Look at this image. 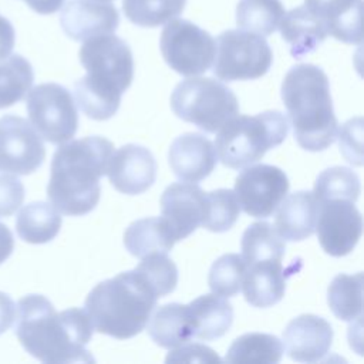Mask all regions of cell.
Masks as SVG:
<instances>
[{
	"instance_id": "36",
	"label": "cell",
	"mask_w": 364,
	"mask_h": 364,
	"mask_svg": "<svg viewBox=\"0 0 364 364\" xmlns=\"http://www.w3.org/2000/svg\"><path fill=\"white\" fill-rule=\"evenodd\" d=\"M135 270L142 274L158 297L172 293L178 284L176 264L166 253H152L142 257Z\"/></svg>"
},
{
	"instance_id": "40",
	"label": "cell",
	"mask_w": 364,
	"mask_h": 364,
	"mask_svg": "<svg viewBox=\"0 0 364 364\" xmlns=\"http://www.w3.org/2000/svg\"><path fill=\"white\" fill-rule=\"evenodd\" d=\"M17 314V304L11 300V297L3 291H0V334L7 331Z\"/></svg>"
},
{
	"instance_id": "16",
	"label": "cell",
	"mask_w": 364,
	"mask_h": 364,
	"mask_svg": "<svg viewBox=\"0 0 364 364\" xmlns=\"http://www.w3.org/2000/svg\"><path fill=\"white\" fill-rule=\"evenodd\" d=\"M331 343L330 323L316 314H301L283 330V348L297 363L321 361L328 354Z\"/></svg>"
},
{
	"instance_id": "14",
	"label": "cell",
	"mask_w": 364,
	"mask_h": 364,
	"mask_svg": "<svg viewBox=\"0 0 364 364\" xmlns=\"http://www.w3.org/2000/svg\"><path fill=\"white\" fill-rule=\"evenodd\" d=\"M105 173L118 192L139 195L154 185L156 161L148 148L127 144L115 152L112 151Z\"/></svg>"
},
{
	"instance_id": "10",
	"label": "cell",
	"mask_w": 364,
	"mask_h": 364,
	"mask_svg": "<svg viewBox=\"0 0 364 364\" xmlns=\"http://www.w3.org/2000/svg\"><path fill=\"white\" fill-rule=\"evenodd\" d=\"M159 47L165 63L185 77L206 73L212 67L216 53L215 38L183 18L168 21L161 33Z\"/></svg>"
},
{
	"instance_id": "2",
	"label": "cell",
	"mask_w": 364,
	"mask_h": 364,
	"mask_svg": "<svg viewBox=\"0 0 364 364\" xmlns=\"http://www.w3.org/2000/svg\"><path fill=\"white\" fill-rule=\"evenodd\" d=\"M112 151V142L98 135L64 142L51 161L50 203L63 215L90 213L100 200V178L107 172Z\"/></svg>"
},
{
	"instance_id": "31",
	"label": "cell",
	"mask_w": 364,
	"mask_h": 364,
	"mask_svg": "<svg viewBox=\"0 0 364 364\" xmlns=\"http://www.w3.org/2000/svg\"><path fill=\"white\" fill-rule=\"evenodd\" d=\"M31 64L21 55H7L0 61V108H7L26 97L33 85Z\"/></svg>"
},
{
	"instance_id": "8",
	"label": "cell",
	"mask_w": 364,
	"mask_h": 364,
	"mask_svg": "<svg viewBox=\"0 0 364 364\" xmlns=\"http://www.w3.org/2000/svg\"><path fill=\"white\" fill-rule=\"evenodd\" d=\"M213 74L223 81L256 80L263 77L273 61L267 41L245 30H226L218 36Z\"/></svg>"
},
{
	"instance_id": "11",
	"label": "cell",
	"mask_w": 364,
	"mask_h": 364,
	"mask_svg": "<svg viewBox=\"0 0 364 364\" xmlns=\"http://www.w3.org/2000/svg\"><path fill=\"white\" fill-rule=\"evenodd\" d=\"M290 182L284 171L274 165L246 166L235 179V195L240 209L252 218L266 219L287 195Z\"/></svg>"
},
{
	"instance_id": "20",
	"label": "cell",
	"mask_w": 364,
	"mask_h": 364,
	"mask_svg": "<svg viewBox=\"0 0 364 364\" xmlns=\"http://www.w3.org/2000/svg\"><path fill=\"white\" fill-rule=\"evenodd\" d=\"M276 209L273 226L283 240L300 242L314 233L318 202L313 192H293L284 196Z\"/></svg>"
},
{
	"instance_id": "12",
	"label": "cell",
	"mask_w": 364,
	"mask_h": 364,
	"mask_svg": "<svg viewBox=\"0 0 364 364\" xmlns=\"http://www.w3.org/2000/svg\"><path fill=\"white\" fill-rule=\"evenodd\" d=\"M46 158V148L34 127L17 115L0 118V172L28 175Z\"/></svg>"
},
{
	"instance_id": "21",
	"label": "cell",
	"mask_w": 364,
	"mask_h": 364,
	"mask_svg": "<svg viewBox=\"0 0 364 364\" xmlns=\"http://www.w3.org/2000/svg\"><path fill=\"white\" fill-rule=\"evenodd\" d=\"M240 290L253 307H270L279 303L286 290V274L282 260L260 262L246 267Z\"/></svg>"
},
{
	"instance_id": "23",
	"label": "cell",
	"mask_w": 364,
	"mask_h": 364,
	"mask_svg": "<svg viewBox=\"0 0 364 364\" xmlns=\"http://www.w3.org/2000/svg\"><path fill=\"white\" fill-rule=\"evenodd\" d=\"M277 28L294 58H303L313 53L328 36L321 21L306 6L284 13Z\"/></svg>"
},
{
	"instance_id": "6",
	"label": "cell",
	"mask_w": 364,
	"mask_h": 364,
	"mask_svg": "<svg viewBox=\"0 0 364 364\" xmlns=\"http://www.w3.org/2000/svg\"><path fill=\"white\" fill-rule=\"evenodd\" d=\"M289 132V121L280 111H264L256 115H235L219 131L215 139L218 159L228 168L243 169L280 145Z\"/></svg>"
},
{
	"instance_id": "19",
	"label": "cell",
	"mask_w": 364,
	"mask_h": 364,
	"mask_svg": "<svg viewBox=\"0 0 364 364\" xmlns=\"http://www.w3.org/2000/svg\"><path fill=\"white\" fill-rule=\"evenodd\" d=\"M304 6L321 21L327 34L347 44L363 40V0H304Z\"/></svg>"
},
{
	"instance_id": "26",
	"label": "cell",
	"mask_w": 364,
	"mask_h": 364,
	"mask_svg": "<svg viewBox=\"0 0 364 364\" xmlns=\"http://www.w3.org/2000/svg\"><path fill=\"white\" fill-rule=\"evenodd\" d=\"M61 228L60 212L50 203L33 202L23 206L16 218V230L27 243L41 245L53 240Z\"/></svg>"
},
{
	"instance_id": "18",
	"label": "cell",
	"mask_w": 364,
	"mask_h": 364,
	"mask_svg": "<svg viewBox=\"0 0 364 364\" xmlns=\"http://www.w3.org/2000/svg\"><path fill=\"white\" fill-rule=\"evenodd\" d=\"M168 162L175 176L183 182H199L209 176L216 166L215 145L205 135L185 132L173 139Z\"/></svg>"
},
{
	"instance_id": "37",
	"label": "cell",
	"mask_w": 364,
	"mask_h": 364,
	"mask_svg": "<svg viewBox=\"0 0 364 364\" xmlns=\"http://www.w3.org/2000/svg\"><path fill=\"white\" fill-rule=\"evenodd\" d=\"M340 152L347 162L355 166L363 165V118L347 121L338 134Z\"/></svg>"
},
{
	"instance_id": "1",
	"label": "cell",
	"mask_w": 364,
	"mask_h": 364,
	"mask_svg": "<svg viewBox=\"0 0 364 364\" xmlns=\"http://www.w3.org/2000/svg\"><path fill=\"white\" fill-rule=\"evenodd\" d=\"M16 336L24 350L43 363L94 361L85 346L94 326L85 309L71 307L60 313L41 294H27L18 300Z\"/></svg>"
},
{
	"instance_id": "7",
	"label": "cell",
	"mask_w": 364,
	"mask_h": 364,
	"mask_svg": "<svg viewBox=\"0 0 364 364\" xmlns=\"http://www.w3.org/2000/svg\"><path fill=\"white\" fill-rule=\"evenodd\" d=\"M173 114L205 132H218L230 118L239 114L233 91L209 77H192L181 81L171 94Z\"/></svg>"
},
{
	"instance_id": "13",
	"label": "cell",
	"mask_w": 364,
	"mask_h": 364,
	"mask_svg": "<svg viewBox=\"0 0 364 364\" xmlns=\"http://www.w3.org/2000/svg\"><path fill=\"white\" fill-rule=\"evenodd\" d=\"M314 232L327 255L341 257L358 243L363 233V216L351 200H326L318 203Z\"/></svg>"
},
{
	"instance_id": "4",
	"label": "cell",
	"mask_w": 364,
	"mask_h": 364,
	"mask_svg": "<svg viewBox=\"0 0 364 364\" xmlns=\"http://www.w3.org/2000/svg\"><path fill=\"white\" fill-rule=\"evenodd\" d=\"M282 100L294 139L303 149L324 151L336 141L338 122L333 109L330 82L320 67H291L282 82Z\"/></svg>"
},
{
	"instance_id": "41",
	"label": "cell",
	"mask_w": 364,
	"mask_h": 364,
	"mask_svg": "<svg viewBox=\"0 0 364 364\" xmlns=\"http://www.w3.org/2000/svg\"><path fill=\"white\" fill-rule=\"evenodd\" d=\"M14 40L16 34L11 23L6 17L0 16V60L10 55L14 47Z\"/></svg>"
},
{
	"instance_id": "24",
	"label": "cell",
	"mask_w": 364,
	"mask_h": 364,
	"mask_svg": "<svg viewBox=\"0 0 364 364\" xmlns=\"http://www.w3.org/2000/svg\"><path fill=\"white\" fill-rule=\"evenodd\" d=\"M175 235L165 218H144L132 222L124 233V246L135 257L166 253L175 245Z\"/></svg>"
},
{
	"instance_id": "44",
	"label": "cell",
	"mask_w": 364,
	"mask_h": 364,
	"mask_svg": "<svg viewBox=\"0 0 364 364\" xmlns=\"http://www.w3.org/2000/svg\"><path fill=\"white\" fill-rule=\"evenodd\" d=\"M100 1H111V0H100Z\"/></svg>"
},
{
	"instance_id": "35",
	"label": "cell",
	"mask_w": 364,
	"mask_h": 364,
	"mask_svg": "<svg viewBox=\"0 0 364 364\" xmlns=\"http://www.w3.org/2000/svg\"><path fill=\"white\" fill-rule=\"evenodd\" d=\"M246 273V264L240 255L226 253L216 259L209 270L208 284L212 293L222 297H232L240 291Z\"/></svg>"
},
{
	"instance_id": "27",
	"label": "cell",
	"mask_w": 364,
	"mask_h": 364,
	"mask_svg": "<svg viewBox=\"0 0 364 364\" xmlns=\"http://www.w3.org/2000/svg\"><path fill=\"white\" fill-rule=\"evenodd\" d=\"M240 246V256L246 267L260 262L282 260L286 252L284 240L269 222H255L249 225L242 235Z\"/></svg>"
},
{
	"instance_id": "38",
	"label": "cell",
	"mask_w": 364,
	"mask_h": 364,
	"mask_svg": "<svg viewBox=\"0 0 364 364\" xmlns=\"http://www.w3.org/2000/svg\"><path fill=\"white\" fill-rule=\"evenodd\" d=\"M24 200V186L14 175H0V218L13 215Z\"/></svg>"
},
{
	"instance_id": "42",
	"label": "cell",
	"mask_w": 364,
	"mask_h": 364,
	"mask_svg": "<svg viewBox=\"0 0 364 364\" xmlns=\"http://www.w3.org/2000/svg\"><path fill=\"white\" fill-rule=\"evenodd\" d=\"M14 247V239L10 229L0 223V264L9 259Z\"/></svg>"
},
{
	"instance_id": "9",
	"label": "cell",
	"mask_w": 364,
	"mask_h": 364,
	"mask_svg": "<svg viewBox=\"0 0 364 364\" xmlns=\"http://www.w3.org/2000/svg\"><path fill=\"white\" fill-rule=\"evenodd\" d=\"M30 124L38 135L55 145L70 141L78 128V114L70 91L55 82L30 88L27 95Z\"/></svg>"
},
{
	"instance_id": "28",
	"label": "cell",
	"mask_w": 364,
	"mask_h": 364,
	"mask_svg": "<svg viewBox=\"0 0 364 364\" xmlns=\"http://www.w3.org/2000/svg\"><path fill=\"white\" fill-rule=\"evenodd\" d=\"M283 343L266 333H246L233 340L226 351V363L276 364L283 357Z\"/></svg>"
},
{
	"instance_id": "43",
	"label": "cell",
	"mask_w": 364,
	"mask_h": 364,
	"mask_svg": "<svg viewBox=\"0 0 364 364\" xmlns=\"http://www.w3.org/2000/svg\"><path fill=\"white\" fill-rule=\"evenodd\" d=\"M34 11L40 14H51L60 10L64 4V0H24Z\"/></svg>"
},
{
	"instance_id": "33",
	"label": "cell",
	"mask_w": 364,
	"mask_h": 364,
	"mask_svg": "<svg viewBox=\"0 0 364 364\" xmlns=\"http://www.w3.org/2000/svg\"><path fill=\"white\" fill-rule=\"evenodd\" d=\"M186 0H122L125 17L141 27H158L176 18Z\"/></svg>"
},
{
	"instance_id": "32",
	"label": "cell",
	"mask_w": 364,
	"mask_h": 364,
	"mask_svg": "<svg viewBox=\"0 0 364 364\" xmlns=\"http://www.w3.org/2000/svg\"><path fill=\"white\" fill-rule=\"evenodd\" d=\"M360 192L361 183L354 171L346 166H331L317 176L313 195L318 203L331 199H346L355 203Z\"/></svg>"
},
{
	"instance_id": "25",
	"label": "cell",
	"mask_w": 364,
	"mask_h": 364,
	"mask_svg": "<svg viewBox=\"0 0 364 364\" xmlns=\"http://www.w3.org/2000/svg\"><path fill=\"white\" fill-rule=\"evenodd\" d=\"M146 324L149 337L164 348L179 347L193 338L188 304L168 303L159 306L149 316Z\"/></svg>"
},
{
	"instance_id": "3",
	"label": "cell",
	"mask_w": 364,
	"mask_h": 364,
	"mask_svg": "<svg viewBox=\"0 0 364 364\" xmlns=\"http://www.w3.org/2000/svg\"><path fill=\"white\" fill-rule=\"evenodd\" d=\"M78 57L87 75L74 84L75 102L88 118L105 121L118 111L134 80L132 51L121 37L109 33L87 38Z\"/></svg>"
},
{
	"instance_id": "29",
	"label": "cell",
	"mask_w": 364,
	"mask_h": 364,
	"mask_svg": "<svg viewBox=\"0 0 364 364\" xmlns=\"http://www.w3.org/2000/svg\"><path fill=\"white\" fill-rule=\"evenodd\" d=\"M327 301L337 318L360 320L363 316V273L337 274L327 289Z\"/></svg>"
},
{
	"instance_id": "30",
	"label": "cell",
	"mask_w": 364,
	"mask_h": 364,
	"mask_svg": "<svg viewBox=\"0 0 364 364\" xmlns=\"http://www.w3.org/2000/svg\"><path fill=\"white\" fill-rule=\"evenodd\" d=\"M284 13L280 0H239L236 24L245 31L267 37L277 30Z\"/></svg>"
},
{
	"instance_id": "22",
	"label": "cell",
	"mask_w": 364,
	"mask_h": 364,
	"mask_svg": "<svg viewBox=\"0 0 364 364\" xmlns=\"http://www.w3.org/2000/svg\"><path fill=\"white\" fill-rule=\"evenodd\" d=\"M193 338L215 340L225 336L233 323L232 304L219 294H203L188 304Z\"/></svg>"
},
{
	"instance_id": "15",
	"label": "cell",
	"mask_w": 364,
	"mask_h": 364,
	"mask_svg": "<svg viewBox=\"0 0 364 364\" xmlns=\"http://www.w3.org/2000/svg\"><path fill=\"white\" fill-rule=\"evenodd\" d=\"M206 192L195 182H175L161 196L162 218L169 223L175 240L188 237L202 225L206 212Z\"/></svg>"
},
{
	"instance_id": "17",
	"label": "cell",
	"mask_w": 364,
	"mask_h": 364,
	"mask_svg": "<svg viewBox=\"0 0 364 364\" xmlns=\"http://www.w3.org/2000/svg\"><path fill=\"white\" fill-rule=\"evenodd\" d=\"M60 24L74 41L114 33L119 24L115 6L100 0H70L63 4Z\"/></svg>"
},
{
	"instance_id": "39",
	"label": "cell",
	"mask_w": 364,
	"mask_h": 364,
	"mask_svg": "<svg viewBox=\"0 0 364 364\" xmlns=\"http://www.w3.org/2000/svg\"><path fill=\"white\" fill-rule=\"evenodd\" d=\"M166 363H220L222 360L218 354L199 343L182 344L179 348L171 351L166 358Z\"/></svg>"
},
{
	"instance_id": "34",
	"label": "cell",
	"mask_w": 364,
	"mask_h": 364,
	"mask_svg": "<svg viewBox=\"0 0 364 364\" xmlns=\"http://www.w3.org/2000/svg\"><path fill=\"white\" fill-rule=\"evenodd\" d=\"M206 212L202 226L210 232L229 230L237 220L240 206L232 189H216L206 192Z\"/></svg>"
},
{
	"instance_id": "5",
	"label": "cell",
	"mask_w": 364,
	"mask_h": 364,
	"mask_svg": "<svg viewBox=\"0 0 364 364\" xmlns=\"http://www.w3.org/2000/svg\"><path fill=\"white\" fill-rule=\"evenodd\" d=\"M159 297L135 269L98 283L85 299L94 330L118 340L139 334Z\"/></svg>"
}]
</instances>
